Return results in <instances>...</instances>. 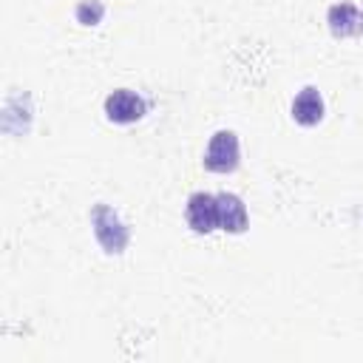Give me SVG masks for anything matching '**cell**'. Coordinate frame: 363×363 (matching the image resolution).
<instances>
[{"mask_svg": "<svg viewBox=\"0 0 363 363\" xmlns=\"http://www.w3.org/2000/svg\"><path fill=\"white\" fill-rule=\"evenodd\" d=\"M91 227H94V238L102 247V252H108V255L125 252V247L130 241V227L119 218V213L111 204L99 201L91 207Z\"/></svg>", "mask_w": 363, "mask_h": 363, "instance_id": "obj_1", "label": "cell"}, {"mask_svg": "<svg viewBox=\"0 0 363 363\" xmlns=\"http://www.w3.org/2000/svg\"><path fill=\"white\" fill-rule=\"evenodd\" d=\"M201 164L204 170L210 173H233L238 170L241 164V147H238V136L235 130H216L204 147V156H201Z\"/></svg>", "mask_w": 363, "mask_h": 363, "instance_id": "obj_2", "label": "cell"}, {"mask_svg": "<svg viewBox=\"0 0 363 363\" xmlns=\"http://www.w3.org/2000/svg\"><path fill=\"white\" fill-rule=\"evenodd\" d=\"M145 113H147L145 96L130 91V88H116V91H111L105 96V116H108V122L130 125V122H139Z\"/></svg>", "mask_w": 363, "mask_h": 363, "instance_id": "obj_3", "label": "cell"}, {"mask_svg": "<svg viewBox=\"0 0 363 363\" xmlns=\"http://www.w3.org/2000/svg\"><path fill=\"white\" fill-rule=\"evenodd\" d=\"M184 221L199 235L213 233L218 227V201H216V193H204V190L190 193L187 196V204H184Z\"/></svg>", "mask_w": 363, "mask_h": 363, "instance_id": "obj_4", "label": "cell"}, {"mask_svg": "<svg viewBox=\"0 0 363 363\" xmlns=\"http://www.w3.org/2000/svg\"><path fill=\"white\" fill-rule=\"evenodd\" d=\"M326 26L332 31V37L337 40H349V37H360L363 34V9H357L354 3H332L326 9Z\"/></svg>", "mask_w": 363, "mask_h": 363, "instance_id": "obj_5", "label": "cell"}, {"mask_svg": "<svg viewBox=\"0 0 363 363\" xmlns=\"http://www.w3.org/2000/svg\"><path fill=\"white\" fill-rule=\"evenodd\" d=\"M216 201H218V230L233 233V235L247 233L250 213H247L244 199L235 193H216Z\"/></svg>", "mask_w": 363, "mask_h": 363, "instance_id": "obj_6", "label": "cell"}, {"mask_svg": "<svg viewBox=\"0 0 363 363\" xmlns=\"http://www.w3.org/2000/svg\"><path fill=\"white\" fill-rule=\"evenodd\" d=\"M289 111H292V119H295L301 128H315V125L323 122L326 105H323V96H320V91H318L315 85H303V88L295 94Z\"/></svg>", "mask_w": 363, "mask_h": 363, "instance_id": "obj_7", "label": "cell"}, {"mask_svg": "<svg viewBox=\"0 0 363 363\" xmlns=\"http://www.w3.org/2000/svg\"><path fill=\"white\" fill-rule=\"evenodd\" d=\"M74 17H77L82 26H96V23H102V17H105V6H102L99 0H82V3H77Z\"/></svg>", "mask_w": 363, "mask_h": 363, "instance_id": "obj_8", "label": "cell"}]
</instances>
